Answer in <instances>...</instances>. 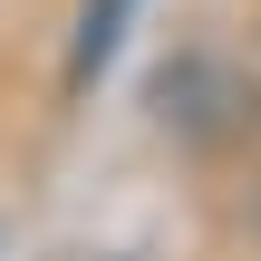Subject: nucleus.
<instances>
[{"label": "nucleus", "instance_id": "nucleus-1", "mask_svg": "<svg viewBox=\"0 0 261 261\" xmlns=\"http://www.w3.org/2000/svg\"><path fill=\"white\" fill-rule=\"evenodd\" d=\"M155 116L174 126V136H194V145H223L232 126H242V77L223 68V58H174V68H155Z\"/></svg>", "mask_w": 261, "mask_h": 261}, {"label": "nucleus", "instance_id": "nucleus-2", "mask_svg": "<svg viewBox=\"0 0 261 261\" xmlns=\"http://www.w3.org/2000/svg\"><path fill=\"white\" fill-rule=\"evenodd\" d=\"M136 10H145V0H77V29H68V87H77V97H87V87H97V68L126 48Z\"/></svg>", "mask_w": 261, "mask_h": 261}]
</instances>
